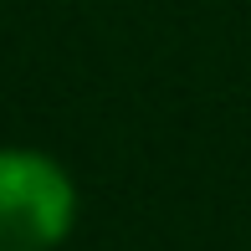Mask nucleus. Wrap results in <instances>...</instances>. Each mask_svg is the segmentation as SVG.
I'll use <instances>...</instances> for the list:
<instances>
[{"instance_id": "1", "label": "nucleus", "mask_w": 251, "mask_h": 251, "mask_svg": "<svg viewBox=\"0 0 251 251\" xmlns=\"http://www.w3.org/2000/svg\"><path fill=\"white\" fill-rule=\"evenodd\" d=\"M77 226V179L41 149H0V251H56Z\"/></svg>"}]
</instances>
